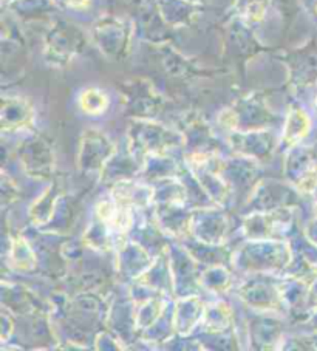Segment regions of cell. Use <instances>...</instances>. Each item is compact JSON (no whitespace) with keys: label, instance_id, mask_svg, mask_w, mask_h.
I'll return each mask as SVG.
<instances>
[{"label":"cell","instance_id":"2","mask_svg":"<svg viewBox=\"0 0 317 351\" xmlns=\"http://www.w3.org/2000/svg\"><path fill=\"white\" fill-rule=\"evenodd\" d=\"M305 132H307V118L298 112L290 114L285 125V141L291 146V144H294L302 136H305Z\"/></svg>","mask_w":317,"mask_h":351},{"label":"cell","instance_id":"1","mask_svg":"<svg viewBox=\"0 0 317 351\" xmlns=\"http://www.w3.org/2000/svg\"><path fill=\"white\" fill-rule=\"evenodd\" d=\"M79 102H81L82 110L89 114H99L106 110L108 106L107 96L104 95L101 90L95 88H90L87 92H84Z\"/></svg>","mask_w":317,"mask_h":351}]
</instances>
